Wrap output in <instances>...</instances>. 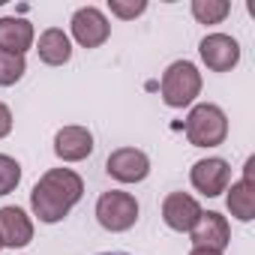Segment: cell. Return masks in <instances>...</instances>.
Returning <instances> with one entry per match:
<instances>
[{"instance_id":"obj_2","label":"cell","mask_w":255,"mask_h":255,"mask_svg":"<svg viewBox=\"0 0 255 255\" xmlns=\"http://www.w3.org/2000/svg\"><path fill=\"white\" fill-rule=\"evenodd\" d=\"M186 138L192 147H219L228 138V117L213 102H198L186 117Z\"/></svg>"},{"instance_id":"obj_15","label":"cell","mask_w":255,"mask_h":255,"mask_svg":"<svg viewBox=\"0 0 255 255\" xmlns=\"http://www.w3.org/2000/svg\"><path fill=\"white\" fill-rule=\"evenodd\" d=\"M36 54H39V60L45 66H63L72 57V42H69V36L60 27H48V30L39 33Z\"/></svg>"},{"instance_id":"obj_21","label":"cell","mask_w":255,"mask_h":255,"mask_svg":"<svg viewBox=\"0 0 255 255\" xmlns=\"http://www.w3.org/2000/svg\"><path fill=\"white\" fill-rule=\"evenodd\" d=\"M189 255H222V252H216V249H204V246H192Z\"/></svg>"},{"instance_id":"obj_14","label":"cell","mask_w":255,"mask_h":255,"mask_svg":"<svg viewBox=\"0 0 255 255\" xmlns=\"http://www.w3.org/2000/svg\"><path fill=\"white\" fill-rule=\"evenodd\" d=\"M33 24L27 18H15V15H3L0 18V51L6 54H27L33 48Z\"/></svg>"},{"instance_id":"obj_23","label":"cell","mask_w":255,"mask_h":255,"mask_svg":"<svg viewBox=\"0 0 255 255\" xmlns=\"http://www.w3.org/2000/svg\"><path fill=\"white\" fill-rule=\"evenodd\" d=\"M0 249H3V243H0Z\"/></svg>"},{"instance_id":"obj_13","label":"cell","mask_w":255,"mask_h":255,"mask_svg":"<svg viewBox=\"0 0 255 255\" xmlns=\"http://www.w3.org/2000/svg\"><path fill=\"white\" fill-rule=\"evenodd\" d=\"M189 234H192V246H204V249H216V252H222L231 243V225L216 210L201 213V219L195 222V228Z\"/></svg>"},{"instance_id":"obj_9","label":"cell","mask_w":255,"mask_h":255,"mask_svg":"<svg viewBox=\"0 0 255 255\" xmlns=\"http://www.w3.org/2000/svg\"><path fill=\"white\" fill-rule=\"evenodd\" d=\"M201 204H198V198L195 195H189V192H168L165 195V201H162V219H165V225L171 228V231H192L195 228V222L201 219Z\"/></svg>"},{"instance_id":"obj_1","label":"cell","mask_w":255,"mask_h":255,"mask_svg":"<svg viewBox=\"0 0 255 255\" xmlns=\"http://www.w3.org/2000/svg\"><path fill=\"white\" fill-rule=\"evenodd\" d=\"M81 195H84V180L72 168H51L36 180L30 192V207L33 216H39V222L54 225L63 216H69V210L81 201Z\"/></svg>"},{"instance_id":"obj_22","label":"cell","mask_w":255,"mask_h":255,"mask_svg":"<svg viewBox=\"0 0 255 255\" xmlns=\"http://www.w3.org/2000/svg\"><path fill=\"white\" fill-rule=\"evenodd\" d=\"M102 255H123V252H102Z\"/></svg>"},{"instance_id":"obj_12","label":"cell","mask_w":255,"mask_h":255,"mask_svg":"<svg viewBox=\"0 0 255 255\" xmlns=\"http://www.w3.org/2000/svg\"><path fill=\"white\" fill-rule=\"evenodd\" d=\"M54 153L63 162H81L93 153V132L87 126H63L54 132Z\"/></svg>"},{"instance_id":"obj_7","label":"cell","mask_w":255,"mask_h":255,"mask_svg":"<svg viewBox=\"0 0 255 255\" xmlns=\"http://www.w3.org/2000/svg\"><path fill=\"white\" fill-rule=\"evenodd\" d=\"M189 183L195 192L207 195V198H216L228 189L231 183V165L219 156H207V159H198L192 168H189Z\"/></svg>"},{"instance_id":"obj_6","label":"cell","mask_w":255,"mask_h":255,"mask_svg":"<svg viewBox=\"0 0 255 255\" xmlns=\"http://www.w3.org/2000/svg\"><path fill=\"white\" fill-rule=\"evenodd\" d=\"M69 27H72V39H75L81 48H99V45H105L108 36H111V24H108L105 12L96 9V6H81V9H75Z\"/></svg>"},{"instance_id":"obj_16","label":"cell","mask_w":255,"mask_h":255,"mask_svg":"<svg viewBox=\"0 0 255 255\" xmlns=\"http://www.w3.org/2000/svg\"><path fill=\"white\" fill-rule=\"evenodd\" d=\"M231 12L228 0H192V18L198 24H219Z\"/></svg>"},{"instance_id":"obj_11","label":"cell","mask_w":255,"mask_h":255,"mask_svg":"<svg viewBox=\"0 0 255 255\" xmlns=\"http://www.w3.org/2000/svg\"><path fill=\"white\" fill-rule=\"evenodd\" d=\"M252 168H255V156L246 159V168H243V177L237 183H231V189H225V204H228V213L240 222H252L255 219V183H252Z\"/></svg>"},{"instance_id":"obj_18","label":"cell","mask_w":255,"mask_h":255,"mask_svg":"<svg viewBox=\"0 0 255 255\" xmlns=\"http://www.w3.org/2000/svg\"><path fill=\"white\" fill-rule=\"evenodd\" d=\"M18 183H21V165H18V159L0 153V195H9Z\"/></svg>"},{"instance_id":"obj_8","label":"cell","mask_w":255,"mask_h":255,"mask_svg":"<svg viewBox=\"0 0 255 255\" xmlns=\"http://www.w3.org/2000/svg\"><path fill=\"white\" fill-rule=\"evenodd\" d=\"M198 54L210 72H231L240 63V45L228 33H207L198 42Z\"/></svg>"},{"instance_id":"obj_20","label":"cell","mask_w":255,"mask_h":255,"mask_svg":"<svg viewBox=\"0 0 255 255\" xmlns=\"http://www.w3.org/2000/svg\"><path fill=\"white\" fill-rule=\"evenodd\" d=\"M12 132V111L6 102H0V138H6Z\"/></svg>"},{"instance_id":"obj_5","label":"cell","mask_w":255,"mask_h":255,"mask_svg":"<svg viewBox=\"0 0 255 255\" xmlns=\"http://www.w3.org/2000/svg\"><path fill=\"white\" fill-rule=\"evenodd\" d=\"M105 171L117 183H141L150 174V156L138 147H117L108 153Z\"/></svg>"},{"instance_id":"obj_4","label":"cell","mask_w":255,"mask_h":255,"mask_svg":"<svg viewBox=\"0 0 255 255\" xmlns=\"http://www.w3.org/2000/svg\"><path fill=\"white\" fill-rule=\"evenodd\" d=\"M138 201L135 195L129 192H120V189H111V192H102L99 201H96V219L105 231L111 234H120V231H129L135 222H138Z\"/></svg>"},{"instance_id":"obj_17","label":"cell","mask_w":255,"mask_h":255,"mask_svg":"<svg viewBox=\"0 0 255 255\" xmlns=\"http://www.w3.org/2000/svg\"><path fill=\"white\" fill-rule=\"evenodd\" d=\"M27 72V60L21 54H6L0 51V87H12L15 81H21Z\"/></svg>"},{"instance_id":"obj_3","label":"cell","mask_w":255,"mask_h":255,"mask_svg":"<svg viewBox=\"0 0 255 255\" xmlns=\"http://www.w3.org/2000/svg\"><path fill=\"white\" fill-rule=\"evenodd\" d=\"M201 93V72L192 60H174L162 72V102L168 108H186Z\"/></svg>"},{"instance_id":"obj_19","label":"cell","mask_w":255,"mask_h":255,"mask_svg":"<svg viewBox=\"0 0 255 255\" xmlns=\"http://www.w3.org/2000/svg\"><path fill=\"white\" fill-rule=\"evenodd\" d=\"M147 9L144 0H108V12L117 15L120 21H132Z\"/></svg>"},{"instance_id":"obj_10","label":"cell","mask_w":255,"mask_h":255,"mask_svg":"<svg viewBox=\"0 0 255 255\" xmlns=\"http://www.w3.org/2000/svg\"><path fill=\"white\" fill-rule=\"evenodd\" d=\"M33 240V219L27 216V210L6 204L0 207V243L6 249H24Z\"/></svg>"}]
</instances>
